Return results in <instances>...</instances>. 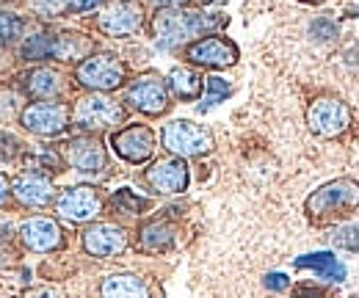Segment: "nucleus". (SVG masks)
I'll use <instances>...</instances> for the list:
<instances>
[{"instance_id":"obj_20","label":"nucleus","mask_w":359,"mask_h":298,"mask_svg":"<svg viewBox=\"0 0 359 298\" xmlns=\"http://www.w3.org/2000/svg\"><path fill=\"white\" fill-rule=\"evenodd\" d=\"M293 265H296V268H310L320 279H326V282H343V279L348 276V271H346V265L340 262V257H334L332 252L302 255V257H296Z\"/></svg>"},{"instance_id":"obj_40","label":"nucleus","mask_w":359,"mask_h":298,"mask_svg":"<svg viewBox=\"0 0 359 298\" xmlns=\"http://www.w3.org/2000/svg\"><path fill=\"white\" fill-rule=\"evenodd\" d=\"M163 3V8H177V6H182L185 0H161Z\"/></svg>"},{"instance_id":"obj_19","label":"nucleus","mask_w":359,"mask_h":298,"mask_svg":"<svg viewBox=\"0 0 359 298\" xmlns=\"http://www.w3.org/2000/svg\"><path fill=\"white\" fill-rule=\"evenodd\" d=\"M102 298H149V287L135 273H111L100 285Z\"/></svg>"},{"instance_id":"obj_18","label":"nucleus","mask_w":359,"mask_h":298,"mask_svg":"<svg viewBox=\"0 0 359 298\" xmlns=\"http://www.w3.org/2000/svg\"><path fill=\"white\" fill-rule=\"evenodd\" d=\"M175 246V226L163 218L144 221L138 226V252L144 255H163Z\"/></svg>"},{"instance_id":"obj_26","label":"nucleus","mask_w":359,"mask_h":298,"mask_svg":"<svg viewBox=\"0 0 359 298\" xmlns=\"http://www.w3.org/2000/svg\"><path fill=\"white\" fill-rule=\"evenodd\" d=\"M50 53H53V34H34L20 47V55L25 61H42L50 58Z\"/></svg>"},{"instance_id":"obj_24","label":"nucleus","mask_w":359,"mask_h":298,"mask_svg":"<svg viewBox=\"0 0 359 298\" xmlns=\"http://www.w3.org/2000/svg\"><path fill=\"white\" fill-rule=\"evenodd\" d=\"M108 208H111L114 213H122V215H141L144 210L152 208V202L144 199V196H138L130 188H119V191H114V196L108 199Z\"/></svg>"},{"instance_id":"obj_4","label":"nucleus","mask_w":359,"mask_h":298,"mask_svg":"<svg viewBox=\"0 0 359 298\" xmlns=\"http://www.w3.org/2000/svg\"><path fill=\"white\" fill-rule=\"evenodd\" d=\"M163 149L175 158H199L213 149V133L191 119H172L161 133Z\"/></svg>"},{"instance_id":"obj_10","label":"nucleus","mask_w":359,"mask_h":298,"mask_svg":"<svg viewBox=\"0 0 359 298\" xmlns=\"http://www.w3.org/2000/svg\"><path fill=\"white\" fill-rule=\"evenodd\" d=\"M20 125L34 135H61L69 128V108L61 102H31L20 111Z\"/></svg>"},{"instance_id":"obj_23","label":"nucleus","mask_w":359,"mask_h":298,"mask_svg":"<svg viewBox=\"0 0 359 298\" xmlns=\"http://www.w3.org/2000/svg\"><path fill=\"white\" fill-rule=\"evenodd\" d=\"M61 75L55 72V69H50V67H36V69H31L28 75H25V91L31 94V97H39V100H50V97H55V94H61Z\"/></svg>"},{"instance_id":"obj_41","label":"nucleus","mask_w":359,"mask_h":298,"mask_svg":"<svg viewBox=\"0 0 359 298\" xmlns=\"http://www.w3.org/2000/svg\"><path fill=\"white\" fill-rule=\"evenodd\" d=\"M302 3H307V6H318V3H326V0H302Z\"/></svg>"},{"instance_id":"obj_42","label":"nucleus","mask_w":359,"mask_h":298,"mask_svg":"<svg viewBox=\"0 0 359 298\" xmlns=\"http://www.w3.org/2000/svg\"><path fill=\"white\" fill-rule=\"evenodd\" d=\"M202 3H224V0H202Z\"/></svg>"},{"instance_id":"obj_21","label":"nucleus","mask_w":359,"mask_h":298,"mask_svg":"<svg viewBox=\"0 0 359 298\" xmlns=\"http://www.w3.org/2000/svg\"><path fill=\"white\" fill-rule=\"evenodd\" d=\"M94 50V42H91L86 34H53V53L50 58H58V61H86Z\"/></svg>"},{"instance_id":"obj_8","label":"nucleus","mask_w":359,"mask_h":298,"mask_svg":"<svg viewBox=\"0 0 359 298\" xmlns=\"http://www.w3.org/2000/svg\"><path fill=\"white\" fill-rule=\"evenodd\" d=\"M241 50L238 44L229 42L226 36H202L196 42L185 47V61H191L194 67H208V69H226L232 64H238Z\"/></svg>"},{"instance_id":"obj_37","label":"nucleus","mask_w":359,"mask_h":298,"mask_svg":"<svg viewBox=\"0 0 359 298\" xmlns=\"http://www.w3.org/2000/svg\"><path fill=\"white\" fill-rule=\"evenodd\" d=\"M340 11H343V17H348V20H359V0H343V3H340Z\"/></svg>"},{"instance_id":"obj_33","label":"nucleus","mask_w":359,"mask_h":298,"mask_svg":"<svg viewBox=\"0 0 359 298\" xmlns=\"http://www.w3.org/2000/svg\"><path fill=\"white\" fill-rule=\"evenodd\" d=\"M17 149H20V141H17L14 135H8V133H3V130H0V161L14 158V155H17Z\"/></svg>"},{"instance_id":"obj_30","label":"nucleus","mask_w":359,"mask_h":298,"mask_svg":"<svg viewBox=\"0 0 359 298\" xmlns=\"http://www.w3.org/2000/svg\"><path fill=\"white\" fill-rule=\"evenodd\" d=\"M28 6L42 17H58L67 8V0H28Z\"/></svg>"},{"instance_id":"obj_1","label":"nucleus","mask_w":359,"mask_h":298,"mask_svg":"<svg viewBox=\"0 0 359 298\" xmlns=\"http://www.w3.org/2000/svg\"><path fill=\"white\" fill-rule=\"evenodd\" d=\"M359 208V182L351 177H337L318 185L304 202V215L313 226H332L346 221Z\"/></svg>"},{"instance_id":"obj_13","label":"nucleus","mask_w":359,"mask_h":298,"mask_svg":"<svg viewBox=\"0 0 359 298\" xmlns=\"http://www.w3.org/2000/svg\"><path fill=\"white\" fill-rule=\"evenodd\" d=\"M144 182L155 191V194H163V196H175L188 191V182H191V171L188 163L182 158H163L158 163H152L149 169L144 171Z\"/></svg>"},{"instance_id":"obj_12","label":"nucleus","mask_w":359,"mask_h":298,"mask_svg":"<svg viewBox=\"0 0 359 298\" xmlns=\"http://www.w3.org/2000/svg\"><path fill=\"white\" fill-rule=\"evenodd\" d=\"M111 147H114V152L122 161H128L133 166H141L155 152V133L147 125H128V128L116 130L111 135Z\"/></svg>"},{"instance_id":"obj_15","label":"nucleus","mask_w":359,"mask_h":298,"mask_svg":"<svg viewBox=\"0 0 359 298\" xmlns=\"http://www.w3.org/2000/svg\"><path fill=\"white\" fill-rule=\"evenodd\" d=\"M67 163L81 174H100L108 166V152L105 144L97 135H78L64 147Z\"/></svg>"},{"instance_id":"obj_38","label":"nucleus","mask_w":359,"mask_h":298,"mask_svg":"<svg viewBox=\"0 0 359 298\" xmlns=\"http://www.w3.org/2000/svg\"><path fill=\"white\" fill-rule=\"evenodd\" d=\"M11 259H14V252H11V246H8L6 241H0V268H6Z\"/></svg>"},{"instance_id":"obj_25","label":"nucleus","mask_w":359,"mask_h":298,"mask_svg":"<svg viewBox=\"0 0 359 298\" xmlns=\"http://www.w3.org/2000/svg\"><path fill=\"white\" fill-rule=\"evenodd\" d=\"M229 94H232V86H229V81H224V78H216V75L205 78V97H202L199 111L205 114V111L216 108L219 102H224Z\"/></svg>"},{"instance_id":"obj_5","label":"nucleus","mask_w":359,"mask_h":298,"mask_svg":"<svg viewBox=\"0 0 359 298\" xmlns=\"http://www.w3.org/2000/svg\"><path fill=\"white\" fill-rule=\"evenodd\" d=\"M128 78V67L111 55V53H91L86 61L78 64L75 69V81L78 86L97 91V94H105V91H114L125 83Z\"/></svg>"},{"instance_id":"obj_3","label":"nucleus","mask_w":359,"mask_h":298,"mask_svg":"<svg viewBox=\"0 0 359 298\" xmlns=\"http://www.w3.org/2000/svg\"><path fill=\"white\" fill-rule=\"evenodd\" d=\"M354 125V111L346 100L323 94L307 105V128L318 138H343Z\"/></svg>"},{"instance_id":"obj_22","label":"nucleus","mask_w":359,"mask_h":298,"mask_svg":"<svg viewBox=\"0 0 359 298\" xmlns=\"http://www.w3.org/2000/svg\"><path fill=\"white\" fill-rule=\"evenodd\" d=\"M166 86L172 88V94H175L177 100L191 102V100H196V97L205 91V78H202L199 72L188 69V67H175V69L169 72V78H166Z\"/></svg>"},{"instance_id":"obj_2","label":"nucleus","mask_w":359,"mask_h":298,"mask_svg":"<svg viewBox=\"0 0 359 298\" xmlns=\"http://www.w3.org/2000/svg\"><path fill=\"white\" fill-rule=\"evenodd\" d=\"M224 25L226 14H205V11H185V8H161L149 22L152 36L163 47H177L205 31H216Z\"/></svg>"},{"instance_id":"obj_6","label":"nucleus","mask_w":359,"mask_h":298,"mask_svg":"<svg viewBox=\"0 0 359 298\" xmlns=\"http://www.w3.org/2000/svg\"><path fill=\"white\" fill-rule=\"evenodd\" d=\"M72 122L86 133H97V130H108L119 122H125V108L111 100L108 94H97L91 91L83 100L75 102V111H72Z\"/></svg>"},{"instance_id":"obj_34","label":"nucleus","mask_w":359,"mask_h":298,"mask_svg":"<svg viewBox=\"0 0 359 298\" xmlns=\"http://www.w3.org/2000/svg\"><path fill=\"white\" fill-rule=\"evenodd\" d=\"M263 285H266L269 290H273V293H282V290H287V287H290V279H287L285 273H279V271H276V273H269V276L263 279Z\"/></svg>"},{"instance_id":"obj_9","label":"nucleus","mask_w":359,"mask_h":298,"mask_svg":"<svg viewBox=\"0 0 359 298\" xmlns=\"http://www.w3.org/2000/svg\"><path fill=\"white\" fill-rule=\"evenodd\" d=\"M141 25H144V0H116L97 17V28L114 39L133 36L135 31H141Z\"/></svg>"},{"instance_id":"obj_35","label":"nucleus","mask_w":359,"mask_h":298,"mask_svg":"<svg viewBox=\"0 0 359 298\" xmlns=\"http://www.w3.org/2000/svg\"><path fill=\"white\" fill-rule=\"evenodd\" d=\"M105 0H67V8L72 14H86V11H94L97 6H102Z\"/></svg>"},{"instance_id":"obj_27","label":"nucleus","mask_w":359,"mask_h":298,"mask_svg":"<svg viewBox=\"0 0 359 298\" xmlns=\"http://www.w3.org/2000/svg\"><path fill=\"white\" fill-rule=\"evenodd\" d=\"M25 31V20L11 11H0V47L14 44Z\"/></svg>"},{"instance_id":"obj_39","label":"nucleus","mask_w":359,"mask_h":298,"mask_svg":"<svg viewBox=\"0 0 359 298\" xmlns=\"http://www.w3.org/2000/svg\"><path fill=\"white\" fill-rule=\"evenodd\" d=\"M8 188H11V185H8V180H6V177H3V174H0V205H3V202H6V199H8V194H11V191H8Z\"/></svg>"},{"instance_id":"obj_16","label":"nucleus","mask_w":359,"mask_h":298,"mask_svg":"<svg viewBox=\"0 0 359 298\" xmlns=\"http://www.w3.org/2000/svg\"><path fill=\"white\" fill-rule=\"evenodd\" d=\"M20 241L25 243V249H31L36 255H47V252H55V249L64 246V229H61L58 221L36 215V218L22 221Z\"/></svg>"},{"instance_id":"obj_11","label":"nucleus","mask_w":359,"mask_h":298,"mask_svg":"<svg viewBox=\"0 0 359 298\" xmlns=\"http://www.w3.org/2000/svg\"><path fill=\"white\" fill-rule=\"evenodd\" d=\"M102 210V196L97 188L91 185H75V188H64L55 199V213L72 224H86L91 218H97Z\"/></svg>"},{"instance_id":"obj_14","label":"nucleus","mask_w":359,"mask_h":298,"mask_svg":"<svg viewBox=\"0 0 359 298\" xmlns=\"http://www.w3.org/2000/svg\"><path fill=\"white\" fill-rule=\"evenodd\" d=\"M81 243H83L86 255L111 259V257H119L128 249V232L116 224H91L83 229Z\"/></svg>"},{"instance_id":"obj_28","label":"nucleus","mask_w":359,"mask_h":298,"mask_svg":"<svg viewBox=\"0 0 359 298\" xmlns=\"http://www.w3.org/2000/svg\"><path fill=\"white\" fill-rule=\"evenodd\" d=\"M332 243L343 252H351L359 255V224H348V226H340L334 235H332Z\"/></svg>"},{"instance_id":"obj_29","label":"nucleus","mask_w":359,"mask_h":298,"mask_svg":"<svg viewBox=\"0 0 359 298\" xmlns=\"http://www.w3.org/2000/svg\"><path fill=\"white\" fill-rule=\"evenodd\" d=\"M310 36H313L315 42H334L337 39V22L326 20V17H318L310 25Z\"/></svg>"},{"instance_id":"obj_36","label":"nucleus","mask_w":359,"mask_h":298,"mask_svg":"<svg viewBox=\"0 0 359 298\" xmlns=\"http://www.w3.org/2000/svg\"><path fill=\"white\" fill-rule=\"evenodd\" d=\"M25 298H64V296L55 287H34V290L25 293Z\"/></svg>"},{"instance_id":"obj_32","label":"nucleus","mask_w":359,"mask_h":298,"mask_svg":"<svg viewBox=\"0 0 359 298\" xmlns=\"http://www.w3.org/2000/svg\"><path fill=\"white\" fill-rule=\"evenodd\" d=\"M290 298H329V293H326V287H320V285L302 282V285H296V287H293Z\"/></svg>"},{"instance_id":"obj_31","label":"nucleus","mask_w":359,"mask_h":298,"mask_svg":"<svg viewBox=\"0 0 359 298\" xmlns=\"http://www.w3.org/2000/svg\"><path fill=\"white\" fill-rule=\"evenodd\" d=\"M14 116H17V94L3 88L0 91V122H8Z\"/></svg>"},{"instance_id":"obj_17","label":"nucleus","mask_w":359,"mask_h":298,"mask_svg":"<svg viewBox=\"0 0 359 298\" xmlns=\"http://www.w3.org/2000/svg\"><path fill=\"white\" fill-rule=\"evenodd\" d=\"M11 194H14V199L22 205V208H45L53 202V194H55V188H53V182L42 177V174H36V171H25V174H20L14 182H11Z\"/></svg>"},{"instance_id":"obj_7","label":"nucleus","mask_w":359,"mask_h":298,"mask_svg":"<svg viewBox=\"0 0 359 298\" xmlns=\"http://www.w3.org/2000/svg\"><path fill=\"white\" fill-rule=\"evenodd\" d=\"M125 102L133 111L144 114V116H163L169 111V105H172L169 86L163 83V78L155 75V72L138 75L133 83L128 86V91H125Z\"/></svg>"}]
</instances>
